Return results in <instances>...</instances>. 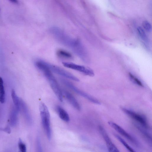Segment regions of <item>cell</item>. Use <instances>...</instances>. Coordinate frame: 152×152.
Instances as JSON below:
<instances>
[{"instance_id": "d6986e66", "label": "cell", "mask_w": 152, "mask_h": 152, "mask_svg": "<svg viewBox=\"0 0 152 152\" xmlns=\"http://www.w3.org/2000/svg\"><path fill=\"white\" fill-rule=\"evenodd\" d=\"M129 76L131 81L135 84L141 87H143L144 85L141 82L131 73H129Z\"/></svg>"}, {"instance_id": "cb8c5ba5", "label": "cell", "mask_w": 152, "mask_h": 152, "mask_svg": "<svg viewBox=\"0 0 152 152\" xmlns=\"http://www.w3.org/2000/svg\"><path fill=\"white\" fill-rule=\"evenodd\" d=\"M3 131L7 132V133H10L11 132V130L10 128L8 127H7L4 128L2 130Z\"/></svg>"}, {"instance_id": "7c38bea8", "label": "cell", "mask_w": 152, "mask_h": 152, "mask_svg": "<svg viewBox=\"0 0 152 152\" xmlns=\"http://www.w3.org/2000/svg\"><path fill=\"white\" fill-rule=\"evenodd\" d=\"M20 105L22 106L24 114L25 116L26 119L27 120L29 124H32V118L30 114L27 105L23 101L20 100Z\"/></svg>"}, {"instance_id": "4fadbf2b", "label": "cell", "mask_w": 152, "mask_h": 152, "mask_svg": "<svg viewBox=\"0 0 152 152\" xmlns=\"http://www.w3.org/2000/svg\"><path fill=\"white\" fill-rule=\"evenodd\" d=\"M11 95L14 104L15 106L16 109L18 112L20 109V101L14 90L12 91Z\"/></svg>"}, {"instance_id": "5bb4252c", "label": "cell", "mask_w": 152, "mask_h": 152, "mask_svg": "<svg viewBox=\"0 0 152 152\" xmlns=\"http://www.w3.org/2000/svg\"><path fill=\"white\" fill-rule=\"evenodd\" d=\"M5 100V93L3 85V79L0 77V102L3 103Z\"/></svg>"}, {"instance_id": "3957f363", "label": "cell", "mask_w": 152, "mask_h": 152, "mask_svg": "<svg viewBox=\"0 0 152 152\" xmlns=\"http://www.w3.org/2000/svg\"><path fill=\"white\" fill-rule=\"evenodd\" d=\"M47 79L53 91L58 99L61 102L63 101L62 91L57 80L53 74L52 72H48L44 75Z\"/></svg>"}, {"instance_id": "8992f818", "label": "cell", "mask_w": 152, "mask_h": 152, "mask_svg": "<svg viewBox=\"0 0 152 152\" xmlns=\"http://www.w3.org/2000/svg\"><path fill=\"white\" fill-rule=\"evenodd\" d=\"M121 109L125 114L140 124L141 126L146 129L149 128V125L146 118L143 116L126 108L121 107Z\"/></svg>"}, {"instance_id": "ba28073f", "label": "cell", "mask_w": 152, "mask_h": 152, "mask_svg": "<svg viewBox=\"0 0 152 152\" xmlns=\"http://www.w3.org/2000/svg\"><path fill=\"white\" fill-rule=\"evenodd\" d=\"M62 64L67 68L80 72L85 75L90 76H94V73L92 70L85 66L67 62H63Z\"/></svg>"}, {"instance_id": "8fae6325", "label": "cell", "mask_w": 152, "mask_h": 152, "mask_svg": "<svg viewBox=\"0 0 152 152\" xmlns=\"http://www.w3.org/2000/svg\"><path fill=\"white\" fill-rule=\"evenodd\" d=\"M57 110L60 119L66 122L69 121V116L66 110L59 106H58L57 107Z\"/></svg>"}, {"instance_id": "6da1fadb", "label": "cell", "mask_w": 152, "mask_h": 152, "mask_svg": "<svg viewBox=\"0 0 152 152\" xmlns=\"http://www.w3.org/2000/svg\"><path fill=\"white\" fill-rule=\"evenodd\" d=\"M51 32L58 42L71 49L83 61L89 62L87 51L80 40L70 37L58 28H52Z\"/></svg>"}, {"instance_id": "2e32d148", "label": "cell", "mask_w": 152, "mask_h": 152, "mask_svg": "<svg viewBox=\"0 0 152 152\" xmlns=\"http://www.w3.org/2000/svg\"><path fill=\"white\" fill-rule=\"evenodd\" d=\"M137 31L141 39L144 42L148 43V38L143 29L139 26L137 28Z\"/></svg>"}, {"instance_id": "44dd1931", "label": "cell", "mask_w": 152, "mask_h": 152, "mask_svg": "<svg viewBox=\"0 0 152 152\" xmlns=\"http://www.w3.org/2000/svg\"><path fill=\"white\" fill-rule=\"evenodd\" d=\"M142 26L148 32H150L151 31V26L150 23L147 21H144L142 23Z\"/></svg>"}, {"instance_id": "9c48e42d", "label": "cell", "mask_w": 152, "mask_h": 152, "mask_svg": "<svg viewBox=\"0 0 152 152\" xmlns=\"http://www.w3.org/2000/svg\"><path fill=\"white\" fill-rule=\"evenodd\" d=\"M99 131L102 135L105 142L108 151L110 152H119L115 145L113 143L111 140L108 136V135L105 129L101 126L99 127Z\"/></svg>"}, {"instance_id": "ffe728a7", "label": "cell", "mask_w": 152, "mask_h": 152, "mask_svg": "<svg viewBox=\"0 0 152 152\" xmlns=\"http://www.w3.org/2000/svg\"><path fill=\"white\" fill-rule=\"evenodd\" d=\"M18 112L16 109L12 112L11 117V122L12 125H14L16 124L17 120L16 114Z\"/></svg>"}, {"instance_id": "277c9868", "label": "cell", "mask_w": 152, "mask_h": 152, "mask_svg": "<svg viewBox=\"0 0 152 152\" xmlns=\"http://www.w3.org/2000/svg\"><path fill=\"white\" fill-rule=\"evenodd\" d=\"M60 80H61L62 82L67 86V87L71 89V90L75 92L78 94L79 95L83 96V97L92 103L100 105V102L98 100L93 98L92 96L89 95L88 94L80 90L70 82L63 79H61Z\"/></svg>"}, {"instance_id": "7402d4cb", "label": "cell", "mask_w": 152, "mask_h": 152, "mask_svg": "<svg viewBox=\"0 0 152 152\" xmlns=\"http://www.w3.org/2000/svg\"><path fill=\"white\" fill-rule=\"evenodd\" d=\"M19 148L20 151L22 152H26V145L24 144L20 139H19L18 143Z\"/></svg>"}, {"instance_id": "30bf717a", "label": "cell", "mask_w": 152, "mask_h": 152, "mask_svg": "<svg viewBox=\"0 0 152 152\" xmlns=\"http://www.w3.org/2000/svg\"><path fill=\"white\" fill-rule=\"evenodd\" d=\"M64 93L67 99L72 106L77 110L80 111L81 110L80 105L76 98L68 91H64Z\"/></svg>"}, {"instance_id": "7a4b0ae2", "label": "cell", "mask_w": 152, "mask_h": 152, "mask_svg": "<svg viewBox=\"0 0 152 152\" xmlns=\"http://www.w3.org/2000/svg\"><path fill=\"white\" fill-rule=\"evenodd\" d=\"M40 117L47 138L50 141L52 138V130L50 124V114L49 110L44 103H41L39 105Z\"/></svg>"}, {"instance_id": "52a82bcc", "label": "cell", "mask_w": 152, "mask_h": 152, "mask_svg": "<svg viewBox=\"0 0 152 152\" xmlns=\"http://www.w3.org/2000/svg\"><path fill=\"white\" fill-rule=\"evenodd\" d=\"M108 123L111 127L114 129L116 131L119 132L121 135H122L126 139L132 144L137 147L139 146V144L137 140L132 136L131 135L128 133L119 125L115 123L114 122H108Z\"/></svg>"}, {"instance_id": "e0dca14e", "label": "cell", "mask_w": 152, "mask_h": 152, "mask_svg": "<svg viewBox=\"0 0 152 152\" xmlns=\"http://www.w3.org/2000/svg\"><path fill=\"white\" fill-rule=\"evenodd\" d=\"M114 135L115 137L118 139V140L123 145L125 146V148H126L128 150H129L130 151L132 152H135V151L134 150V149L129 146L126 143V142L120 136L117 134H114Z\"/></svg>"}, {"instance_id": "5b68a950", "label": "cell", "mask_w": 152, "mask_h": 152, "mask_svg": "<svg viewBox=\"0 0 152 152\" xmlns=\"http://www.w3.org/2000/svg\"><path fill=\"white\" fill-rule=\"evenodd\" d=\"M47 66L50 70L58 75L71 80L74 81L79 82V79L73 74L65 70L54 65L46 62Z\"/></svg>"}, {"instance_id": "603a6c76", "label": "cell", "mask_w": 152, "mask_h": 152, "mask_svg": "<svg viewBox=\"0 0 152 152\" xmlns=\"http://www.w3.org/2000/svg\"><path fill=\"white\" fill-rule=\"evenodd\" d=\"M36 144L37 149L38 152L42 151V148L41 144L40 138L39 136L37 137L36 140Z\"/></svg>"}, {"instance_id": "d4e9b609", "label": "cell", "mask_w": 152, "mask_h": 152, "mask_svg": "<svg viewBox=\"0 0 152 152\" xmlns=\"http://www.w3.org/2000/svg\"><path fill=\"white\" fill-rule=\"evenodd\" d=\"M8 1L14 3L16 4L18 3V0H8Z\"/></svg>"}, {"instance_id": "9a60e30c", "label": "cell", "mask_w": 152, "mask_h": 152, "mask_svg": "<svg viewBox=\"0 0 152 152\" xmlns=\"http://www.w3.org/2000/svg\"><path fill=\"white\" fill-rule=\"evenodd\" d=\"M57 56L63 58L71 59L72 58V56L71 53L66 50L63 49L58 50L57 53Z\"/></svg>"}, {"instance_id": "ac0fdd59", "label": "cell", "mask_w": 152, "mask_h": 152, "mask_svg": "<svg viewBox=\"0 0 152 152\" xmlns=\"http://www.w3.org/2000/svg\"><path fill=\"white\" fill-rule=\"evenodd\" d=\"M137 128L141 132L142 135L148 141L151 143V138L150 135L148 132L145 131L144 129H142L141 127L139 126V125H136Z\"/></svg>"}]
</instances>
